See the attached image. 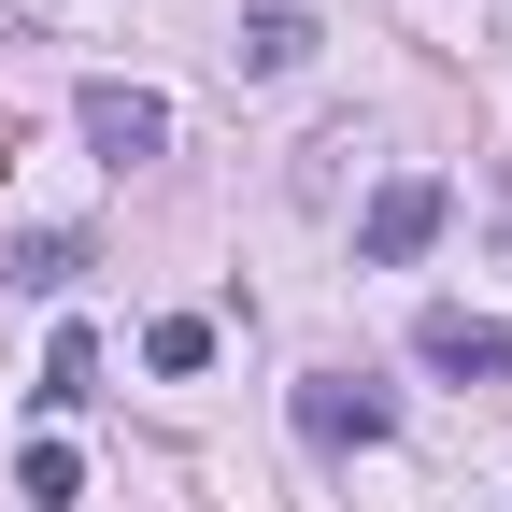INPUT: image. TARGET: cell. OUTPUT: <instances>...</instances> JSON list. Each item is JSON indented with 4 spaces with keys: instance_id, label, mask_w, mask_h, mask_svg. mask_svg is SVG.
I'll return each instance as SVG.
<instances>
[{
    "instance_id": "6da1fadb",
    "label": "cell",
    "mask_w": 512,
    "mask_h": 512,
    "mask_svg": "<svg viewBox=\"0 0 512 512\" xmlns=\"http://www.w3.org/2000/svg\"><path fill=\"white\" fill-rule=\"evenodd\" d=\"M441 214H456V200H441L427 171H399V185H370V228H356V256H370V271H413V256L441 242Z\"/></svg>"
},
{
    "instance_id": "7a4b0ae2",
    "label": "cell",
    "mask_w": 512,
    "mask_h": 512,
    "mask_svg": "<svg viewBox=\"0 0 512 512\" xmlns=\"http://www.w3.org/2000/svg\"><path fill=\"white\" fill-rule=\"evenodd\" d=\"M413 356H427V370H456V384H512V328H498V313H470V299L413 313Z\"/></svg>"
},
{
    "instance_id": "3957f363",
    "label": "cell",
    "mask_w": 512,
    "mask_h": 512,
    "mask_svg": "<svg viewBox=\"0 0 512 512\" xmlns=\"http://www.w3.org/2000/svg\"><path fill=\"white\" fill-rule=\"evenodd\" d=\"M72 114H86V143H100L114 171H143V157L171 143V100H157V86H86Z\"/></svg>"
},
{
    "instance_id": "277c9868",
    "label": "cell",
    "mask_w": 512,
    "mask_h": 512,
    "mask_svg": "<svg viewBox=\"0 0 512 512\" xmlns=\"http://www.w3.org/2000/svg\"><path fill=\"white\" fill-rule=\"evenodd\" d=\"M299 441H328V456H342V441H384V399L342 384V370H313V384H299Z\"/></svg>"
},
{
    "instance_id": "5b68a950",
    "label": "cell",
    "mask_w": 512,
    "mask_h": 512,
    "mask_svg": "<svg viewBox=\"0 0 512 512\" xmlns=\"http://www.w3.org/2000/svg\"><path fill=\"white\" fill-rule=\"evenodd\" d=\"M0 285H29V299H72V285H86V242H72V228H29L15 256H0Z\"/></svg>"
},
{
    "instance_id": "8992f818",
    "label": "cell",
    "mask_w": 512,
    "mask_h": 512,
    "mask_svg": "<svg viewBox=\"0 0 512 512\" xmlns=\"http://www.w3.org/2000/svg\"><path fill=\"white\" fill-rule=\"evenodd\" d=\"M29 399H43V413L100 399V342H86V328H57V342H43V384H29Z\"/></svg>"
},
{
    "instance_id": "52a82bcc",
    "label": "cell",
    "mask_w": 512,
    "mask_h": 512,
    "mask_svg": "<svg viewBox=\"0 0 512 512\" xmlns=\"http://www.w3.org/2000/svg\"><path fill=\"white\" fill-rule=\"evenodd\" d=\"M242 72H299V57H313V15H285V0H271V15H242Z\"/></svg>"
},
{
    "instance_id": "ba28073f",
    "label": "cell",
    "mask_w": 512,
    "mask_h": 512,
    "mask_svg": "<svg viewBox=\"0 0 512 512\" xmlns=\"http://www.w3.org/2000/svg\"><path fill=\"white\" fill-rule=\"evenodd\" d=\"M15 498H29V512H72V498H86V456H72V441H29Z\"/></svg>"
},
{
    "instance_id": "9c48e42d",
    "label": "cell",
    "mask_w": 512,
    "mask_h": 512,
    "mask_svg": "<svg viewBox=\"0 0 512 512\" xmlns=\"http://www.w3.org/2000/svg\"><path fill=\"white\" fill-rule=\"evenodd\" d=\"M200 356H214V328H200V313H157V328H143V370H171V384L200 370Z\"/></svg>"
}]
</instances>
